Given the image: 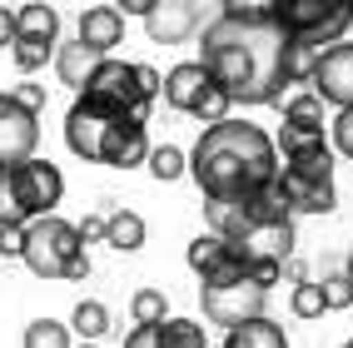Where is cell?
<instances>
[{
	"instance_id": "obj_19",
	"label": "cell",
	"mask_w": 353,
	"mask_h": 348,
	"mask_svg": "<svg viewBox=\"0 0 353 348\" xmlns=\"http://www.w3.org/2000/svg\"><path fill=\"white\" fill-rule=\"evenodd\" d=\"M95 70H100V55H95V50H85L80 40L55 45V75H60V85L75 90V95L90 85V75H95Z\"/></svg>"
},
{
	"instance_id": "obj_42",
	"label": "cell",
	"mask_w": 353,
	"mask_h": 348,
	"mask_svg": "<svg viewBox=\"0 0 353 348\" xmlns=\"http://www.w3.org/2000/svg\"><path fill=\"white\" fill-rule=\"evenodd\" d=\"M343 348H353V338H348V343H343Z\"/></svg>"
},
{
	"instance_id": "obj_38",
	"label": "cell",
	"mask_w": 353,
	"mask_h": 348,
	"mask_svg": "<svg viewBox=\"0 0 353 348\" xmlns=\"http://www.w3.org/2000/svg\"><path fill=\"white\" fill-rule=\"evenodd\" d=\"M150 6H154V0H125V10H120V15H139V20H145Z\"/></svg>"
},
{
	"instance_id": "obj_33",
	"label": "cell",
	"mask_w": 353,
	"mask_h": 348,
	"mask_svg": "<svg viewBox=\"0 0 353 348\" xmlns=\"http://www.w3.org/2000/svg\"><path fill=\"white\" fill-rule=\"evenodd\" d=\"M10 95H15L20 105H26L30 114H40V110H45V85H30V80H26V85H15Z\"/></svg>"
},
{
	"instance_id": "obj_2",
	"label": "cell",
	"mask_w": 353,
	"mask_h": 348,
	"mask_svg": "<svg viewBox=\"0 0 353 348\" xmlns=\"http://www.w3.org/2000/svg\"><path fill=\"white\" fill-rule=\"evenodd\" d=\"M190 179L199 184L204 199H249L264 194L279 179V150L274 134L249 120H219L199 134L190 150Z\"/></svg>"
},
{
	"instance_id": "obj_20",
	"label": "cell",
	"mask_w": 353,
	"mask_h": 348,
	"mask_svg": "<svg viewBox=\"0 0 353 348\" xmlns=\"http://www.w3.org/2000/svg\"><path fill=\"white\" fill-rule=\"evenodd\" d=\"M224 348H289V338L264 314V318H249V323H239V329H229L224 334Z\"/></svg>"
},
{
	"instance_id": "obj_32",
	"label": "cell",
	"mask_w": 353,
	"mask_h": 348,
	"mask_svg": "<svg viewBox=\"0 0 353 348\" xmlns=\"http://www.w3.org/2000/svg\"><path fill=\"white\" fill-rule=\"evenodd\" d=\"M75 234H80V244H105V214H85L75 224Z\"/></svg>"
},
{
	"instance_id": "obj_13",
	"label": "cell",
	"mask_w": 353,
	"mask_h": 348,
	"mask_svg": "<svg viewBox=\"0 0 353 348\" xmlns=\"http://www.w3.org/2000/svg\"><path fill=\"white\" fill-rule=\"evenodd\" d=\"M150 159V125L139 120H120L110 134H105V150H100V165L110 170H134Z\"/></svg>"
},
{
	"instance_id": "obj_24",
	"label": "cell",
	"mask_w": 353,
	"mask_h": 348,
	"mask_svg": "<svg viewBox=\"0 0 353 348\" xmlns=\"http://www.w3.org/2000/svg\"><path fill=\"white\" fill-rule=\"evenodd\" d=\"M70 329H75L85 343L105 338V329H110V309L100 304V298H80V304H75V314H70Z\"/></svg>"
},
{
	"instance_id": "obj_40",
	"label": "cell",
	"mask_w": 353,
	"mask_h": 348,
	"mask_svg": "<svg viewBox=\"0 0 353 348\" xmlns=\"http://www.w3.org/2000/svg\"><path fill=\"white\" fill-rule=\"evenodd\" d=\"M343 274H348V284H353V249H348V264H343Z\"/></svg>"
},
{
	"instance_id": "obj_41",
	"label": "cell",
	"mask_w": 353,
	"mask_h": 348,
	"mask_svg": "<svg viewBox=\"0 0 353 348\" xmlns=\"http://www.w3.org/2000/svg\"><path fill=\"white\" fill-rule=\"evenodd\" d=\"M80 348H100V343H80Z\"/></svg>"
},
{
	"instance_id": "obj_34",
	"label": "cell",
	"mask_w": 353,
	"mask_h": 348,
	"mask_svg": "<svg viewBox=\"0 0 353 348\" xmlns=\"http://www.w3.org/2000/svg\"><path fill=\"white\" fill-rule=\"evenodd\" d=\"M134 80H139V90H145L150 100H159V85H164V75L154 65H134Z\"/></svg>"
},
{
	"instance_id": "obj_30",
	"label": "cell",
	"mask_w": 353,
	"mask_h": 348,
	"mask_svg": "<svg viewBox=\"0 0 353 348\" xmlns=\"http://www.w3.org/2000/svg\"><path fill=\"white\" fill-rule=\"evenodd\" d=\"M289 309H294V318H323V294H319L314 278L289 294Z\"/></svg>"
},
{
	"instance_id": "obj_37",
	"label": "cell",
	"mask_w": 353,
	"mask_h": 348,
	"mask_svg": "<svg viewBox=\"0 0 353 348\" xmlns=\"http://www.w3.org/2000/svg\"><path fill=\"white\" fill-rule=\"evenodd\" d=\"M284 274L294 278V289H299V284H309V269H303L299 259H289V264H284Z\"/></svg>"
},
{
	"instance_id": "obj_15",
	"label": "cell",
	"mask_w": 353,
	"mask_h": 348,
	"mask_svg": "<svg viewBox=\"0 0 353 348\" xmlns=\"http://www.w3.org/2000/svg\"><path fill=\"white\" fill-rule=\"evenodd\" d=\"M85 50H95L100 60H110V50L125 40V15L120 6H90L80 10V35H75Z\"/></svg>"
},
{
	"instance_id": "obj_35",
	"label": "cell",
	"mask_w": 353,
	"mask_h": 348,
	"mask_svg": "<svg viewBox=\"0 0 353 348\" xmlns=\"http://www.w3.org/2000/svg\"><path fill=\"white\" fill-rule=\"evenodd\" d=\"M26 249V229H0V259H20Z\"/></svg>"
},
{
	"instance_id": "obj_11",
	"label": "cell",
	"mask_w": 353,
	"mask_h": 348,
	"mask_svg": "<svg viewBox=\"0 0 353 348\" xmlns=\"http://www.w3.org/2000/svg\"><path fill=\"white\" fill-rule=\"evenodd\" d=\"M309 90H314V95L334 110V114H339V110H353V40L328 45V50L319 55Z\"/></svg>"
},
{
	"instance_id": "obj_27",
	"label": "cell",
	"mask_w": 353,
	"mask_h": 348,
	"mask_svg": "<svg viewBox=\"0 0 353 348\" xmlns=\"http://www.w3.org/2000/svg\"><path fill=\"white\" fill-rule=\"evenodd\" d=\"M20 348H75V343H70V323H60V318H35V323H26Z\"/></svg>"
},
{
	"instance_id": "obj_4",
	"label": "cell",
	"mask_w": 353,
	"mask_h": 348,
	"mask_svg": "<svg viewBox=\"0 0 353 348\" xmlns=\"http://www.w3.org/2000/svg\"><path fill=\"white\" fill-rule=\"evenodd\" d=\"M20 259L35 278H90V254L75 234V224L50 214V219H35L26 224V249H20Z\"/></svg>"
},
{
	"instance_id": "obj_12",
	"label": "cell",
	"mask_w": 353,
	"mask_h": 348,
	"mask_svg": "<svg viewBox=\"0 0 353 348\" xmlns=\"http://www.w3.org/2000/svg\"><path fill=\"white\" fill-rule=\"evenodd\" d=\"M199 25H204V15H199L194 0H154L150 15H145V30L154 45H184Z\"/></svg>"
},
{
	"instance_id": "obj_18",
	"label": "cell",
	"mask_w": 353,
	"mask_h": 348,
	"mask_svg": "<svg viewBox=\"0 0 353 348\" xmlns=\"http://www.w3.org/2000/svg\"><path fill=\"white\" fill-rule=\"evenodd\" d=\"M10 40H30V45H60V10L55 6H20L15 10V35Z\"/></svg>"
},
{
	"instance_id": "obj_10",
	"label": "cell",
	"mask_w": 353,
	"mask_h": 348,
	"mask_svg": "<svg viewBox=\"0 0 353 348\" xmlns=\"http://www.w3.org/2000/svg\"><path fill=\"white\" fill-rule=\"evenodd\" d=\"M114 125H120V114H110V110H100V105H90L85 95H75V105H70V114H65V145H70V154L100 165L105 134H110Z\"/></svg>"
},
{
	"instance_id": "obj_36",
	"label": "cell",
	"mask_w": 353,
	"mask_h": 348,
	"mask_svg": "<svg viewBox=\"0 0 353 348\" xmlns=\"http://www.w3.org/2000/svg\"><path fill=\"white\" fill-rule=\"evenodd\" d=\"M125 348H159V338H154V329H130Z\"/></svg>"
},
{
	"instance_id": "obj_5",
	"label": "cell",
	"mask_w": 353,
	"mask_h": 348,
	"mask_svg": "<svg viewBox=\"0 0 353 348\" xmlns=\"http://www.w3.org/2000/svg\"><path fill=\"white\" fill-rule=\"evenodd\" d=\"M274 20L289 40L328 50L353 30V0H274Z\"/></svg>"
},
{
	"instance_id": "obj_8",
	"label": "cell",
	"mask_w": 353,
	"mask_h": 348,
	"mask_svg": "<svg viewBox=\"0 0 353 348\" xmlns=\"http://www.w3.org/2000/svg\"><path fill=\"white\" fill-rule=\"evenodd\" d=\"M199 304H204V318L209 323H219V329H239V323L249 318H264V304H269V294L249 284V274L244 278H229V284H214V289H199Z\"/></svg>"
},
{
	"instance_id": "obj_21",
	"label": "cell",
	"mask_w": 353,
	"mask_h": 348,
	"mask_svg": "<svg viewBox=\"0 0 353 348\" xmlns=\"http://www.w3.org/2000/svg\"><path fill=\"white\" fill-rule=\"evenodd\" d=\"M145 219L134 214V209H114V214H105V244L110 249H120V254H134V249H145Z\"/></svg>"
},
{
	"instance_id": "obj_39",
	"label": "cell",
	"mask_w": 353,
	"mask_h": 348,
	"mask_svg": "<svg viewBox=\"0 0 353 348\" xmlns=\"http://www.w3.org/2000/svg\"><path fill=\"white\" fill-rule=\"evenodd\" d=\"M15 35V10H0V45Z\"/></svg>"
},
{
	"instance_id": "obj_17",
	"label": "cell",
	"mask_w": 353,
	"mask_h": 348,
	"mask_svg": "<svg viewBox=\"0 0 353 348\" xmlns=\"http://www.w3.org/2000/svg\"><path fill=\"white\" fill-rule=\"evenodd\" d=\"M279 194H284L289 214H328L339 204V190L334 184H314V179H294L279 170Z\"/></svg>"
},
{
	"instance_id": "obj_31",
	"label": "cell",
	"mask_w": 353,
	"mask_h": 348,
	"mask_svg": "<svg viewBox=\"0 0 353 348\" xmlns=\"http://www.w3.org/2000/svg\"><path fill=\"white\" fill-rule=\"evenodd\" d=\"M334 139H328V145H334V154H343V159H353V110H339L334 114Z\"/></svg>"
},
{
	"instance_id": "obj_26",
	"label": "cell",
	"mask_w": 353,
	"mask_h": 348,
	"mask_svg": "<svg viewBox=\"0 0 353 348\" xmlns=\"http://www.w3.org/2000/svg\"><path fill=\"white\" fill-rule=\"evenodd\" d=\"M150 174L159 179V184H170V179H179V174H190V154H184L179 145H150Z\"/></svg>"
},
{
	"instance_id": "obj_25",
	"label": "cell",
	"mask_w": 353,
	"mask_h": 348,
	"mask_svg": "<svg viewBox=\"0 0 353 348\" xmlns=\"http://www.w3.org/2000/svg\"><path fill=\"white\" fill-rule=\"evenodd\" d=\"M130 318H134V329H159V323L170 318L164 289H134V298H130Z\"/></svg>"
},
{
	"instance_id": "obj_1",
	"label": "cell",
	"mask_w": 353,
	"mask_h": 348,
	"mask_svg": "<svg viewBox=\"0 0 353 348\" xmlns=\"http://www.w3.org/2000/svg\"><path fill=\"white\" fill-rule=\"evenodd\" d=\"M199 65L234 105H274L289 85V35L274 0H229L199 35Z\"/></svg>"
},
{
	"instance_id": "obj_9",
	"label": "cell",
	"mask_w": 353,
	"mask_h": 348,
	"mask_svg": "<svg viewBox=\"0 0 353 348\" xmlns=\"http://www.w3.org/2000/svg\"><path fill=\"white\" fill-rule=\"evenodd\" d=\"M35 145H40V114H30L10 90H0V170L35 159Z\"/></svg>"
},
{
	"instance_id": "obj_28",
	"label": "cell",
	"mask_w": 353,
	"mask_h": 348,
	"mask_svg": "<svg viewBox=\"0 0 353 348\" xmlns=\"http://www.w3.org/2000/svg\"><path fill=\"white\" fill-rule=\"evenodd\" d=\"M229 110H234V100L224 95V90L214 85V80H209V90H204V95H199V105H194V120L209 130V125H219V120H229Z\"/></svg>"
},
{
	"instance_id": "obj_7",
	"label": "cell",
	"mask_w": 353,
	"mask_h": 348,
	"mask_svg": "<svg viewBox=\"0 0 353 348\" xmlns=\"http://www.w3.org/2000/svg\"><path fill=\"white\" fill-rule=\"evenodd\" d=\"M274 150H279V170L294 174V179H314V184H334V145L314 130H279L274 134Z\"/></svg>"
},
{
	"instance_id": "obj_16",
	"label": "cell",
	"mask_w": 353,
	"mask_h": 348,
	"mask_svg": "<svg viewBox=\"0 0 353 348\" xmlns=\"http://www.w3.org/2000/svg\"><path fill=\"white\" fill-rule=\"evenodd\" d=\"M209 90V75H204V65L199 60H179L170 75H164V85H159V100L170 105V110H179V114H194V105H199V95Z\"/></svg>"
},
{
	"instance_id": "obj_23",
	"label": "cell",
	"mask_w": 353,
	"mask_h": 348,
	"mask_svg": "<svg viewBox=\"0 0 353 348\" xmlns=\"http://www.w3.org/2000/svg\"><path fill=\"white\" fill-rule=\"evenodd\" d=\"M154 338H159V348H204L209 343L199 318H174V314L154 329Z\"/></svg>"
},
{
	"instance_id": "obj_6",
	"label": "cell",
	"mask_w": 353,
	"mask_h": 348,
	"mask_svg": "<svg viewBox=\"0 0 353 348\" xmlns=\"http://www.w3.org/2000/svg\"><path fill=\"white\" fill-rule=\"evenodd\" d=\"M80 95H85L90 105L120 114V120H139V125H150V110H154V100L139 90L130 60H100V70L90 75V85L80 90Z\"/></svg>"
},
{
	"instance_id": "obj_22",
	"label": "cell",
	"mask_w": 353,
	"mask_h": 348,
	"mask_svg": "<svg viewBox=\"0 0 353 348\" xmlns=\"http://www.w3.org/2000/svg\"><path fill=\"white\" fill-rule=\"evenodd\" d=\"M284 125H289V130H314V134H323V125H328V105L314 95V90H303V95L284 100Z\"/></svg>"
},
{
	"instance_id": "obj_43",
	"label": "cell",
	"mask_w": 353,
	"mask_h": 348,
	"mask_svg": "<svg viewBox=\"0 0 353 348\" xmlns=\"http://www.w3.org/2000/svg\"><path fill=\"white\" fill-rule=\"evenodd\" d=\"M0 174H6V170H0Z\"/></svg>"
},
{
	"instance_id": "obj_14",
	"label": "cell",
	"mask_w": 353,
	"mask_h": 348,
	"mask_svg": "<svg viewBox=\"0 0 353 348\" xmlns=\"http://www.w3.org/2000/svg\"><path fill=\"white\" fill-rule=\"evenodd\" d=\"M234 249L244 254V264H289V259H294V219L249 229Z\"/></svg>"
},
{
	"instance_id": "obj_29",
	"label": "cell",
	"mask_w": 353,
	"mask_h": 348,
	"mask_svg": "<svg viewBox=\"0 0 353 348\" xmlns=\"http://www.w3.org/2000/svg\"><path fill=\"white\" fill-rule=\"evenodd\" d=\"M319 294H323V314H339V309L353 304V284H348V274H343V269H339V274H323Z\"/></svg>"
},
{
	"instance_id": "obj_3",
	"label": "cell",
	"mask_w": 353,
	"mask_h": 348,
	"mask_svg": "<svg viewBox=\"0 0 353 348\" xmlns=\"http://www.w3.org/2000/svg\"><path fill=\"white\" fill-rule=\"evenodd\" d=\"M65 199V174L50 159H26L0 174V229H26L35 219H50Z\"/></svg>"
}]
</instances>
